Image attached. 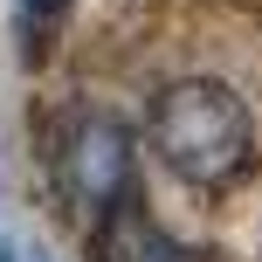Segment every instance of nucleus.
<instances>
[{
    "label": "nucleus",
    "instance_id": "nucleus-1",
    "mask_svg": "<svg viewBox=\"0 0 262 262\" xmlns=\"http://www.w3.org/2000/svg\"><path fill=\"white\" fill-rule=\"evenodd\" d=\"M152 145H159V159H166L172 180L228 186V180H242L249 159H255V124H249V104H242L228 83L186 76V83H172L152 104Z\"/></svg>",
    "mask_w": 262,
    "mask_h": 262
},
{
    "label": "nucleus",
    "instance_id": "nucleus-2",
    "mask_svg": "<svg viewBox=\"0 0 262 262\" xmlns=\"http://www.w3.org/2000/svg\"><path fill=\"white\" fill-rule=\"evenodd\" d=\"M55 172H62L69 207L83 214H124L131 200V131L118 118H76L55 145Z\"/></svg>",
    "mask_w": 262,
    "mask_h": 262
},
{
    "label": "nucleus",
    "instance_id": "nucleus-3",
    "mask_svg": "<svg viewBox=\"0 0 262 262\" xmlns=\"http://www.w3.org/2000/svg\"><path fill=\"white\" fill-rule=\"evenodd\" d=\"M69 14V0H14V28H21V49L35 55L41 41L55 35V21Z\"/></svg>",
    "mask_w": 262,
    "mask_h": 262
}]
</instances>
